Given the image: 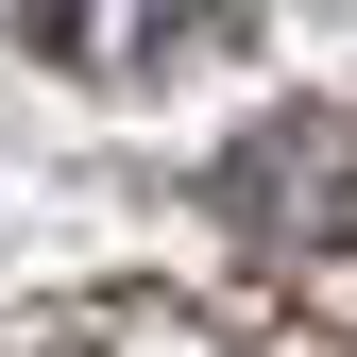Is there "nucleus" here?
Masks as SVG:
<instances>
[{"instance_id":"nucleus-1","label":"nucleus","mask_w":357,"mask_h":357,"mask_svg":"<svg viewBox=\"0 0 357 357\" xmlns=\"http://www.w3.org/2000/svg\"><path fill=\"white\" fill-rule=\"evenodd\" d=\"M221 238L273 255V273H324V255H357V119H255L238 153H221Z\"/></svg>"},{"instance_id":"nucleus-2","label":"nucleus","mask_w":357,"mask_h":357,"mask_svg":"<svg viewBox=\"0 0 357 357\" xmlns=\"http://www.w3.org/2000/svg\"><path fill=\"white\" fill-rule=\"evenodd\" d=\"M255 0H34V52L52 68H102V85H153L188 52H238Z\"/></svg>"}]
</instances>
